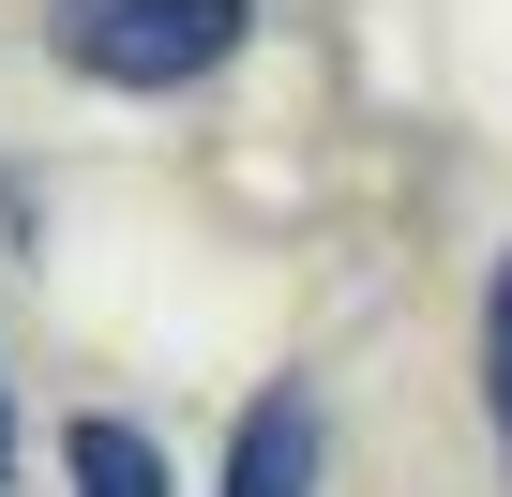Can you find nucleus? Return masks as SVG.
<instances>
[{"mask_svg": "<svg viewBox=\"0 0 512 497\" xmlns=\"http://www.w3.org/2000/svg\"><path fill=\"white\" fill-rule=\"evenodd\" d=\"M61 61L91 76V91H136V106H166V91H196V76H226L241 46H256V0H61Z\"/></svg>", "mask_w": 512, "mask_h": 497, "instance_id": "nucleus-1", "label": "nucleus"}, {"mask_svg": "<svg viewBox=\"0 0 512 497\" xmlns=\"http://www.w3.org/2000/svg\"><path fill=\"white\" fill-rule=\"evenodd\" d=\"M211 497H317V392L287 377V392H256L241 422H226V482Z\"/></svg>", "mask_w": 512, "mask_h": 497, "instance_id": "nucleus-2", "label": "nucleus"}, {"mask_svg": "<svg viewBox=\"0 0 512 497\" xmlns=\"http://www.w3.org/2000/svg\"><path fill=\"white\" fill-rule=\"evenodd\" d=\"M61 482H76V497H166V452H151V422L76 407V422H61Z\"/></svg>", "mask_w": 512, "mask_h": 497, "instance_id": "nucleus-3", "label": "nucleus"}, {"mask_svg": "<svg viewBox=\"0 0 512 497\" xmlns=\"http://www.w3.org/2000/svg\"><path fill=\"white\" fill-rule=\"evenodd\" d=\"M482 422H497V482H512V241L482 272Z\"/></svg>", "mask_w": 512, "mask_h": 497, "instance_id": "nucleus-4", "label": "nucleus"}, {"mask_svg": "<svg viewBox=\"0 0 512 497\" xmlns=\"http://www.w3.org/2000/svg\"><path fill=\"white\" fill-rule=\"evenodd\" d=\"M0 497H31V482H16V392H0Z\"/></svg>", "mask_w": 512, "mask_h": 497, "instance_id": "nucleus-5", "label": "nucleus"}]
</instances>
